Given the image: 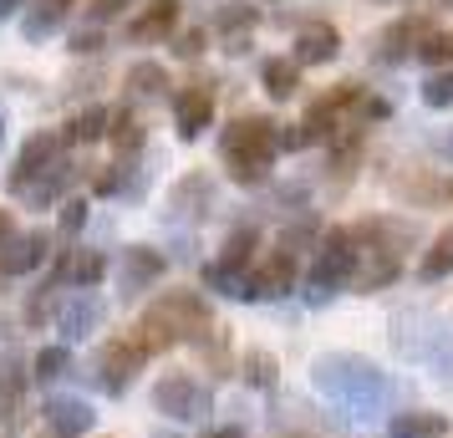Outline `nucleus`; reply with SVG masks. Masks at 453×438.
<instances>
[{"label":"nucleus","instance_id":"1","mask_svg":"<svg viewBox=\"0 0 453 438\" xmlns=\"http://www.w3.org/2000/svg\"><path fill=\"white\" fill-rule=\"evenodd\" d=\"M219 148H225L229 173H234L240 184H260L270 158H275V148H280V133H275L270 118H234L229 133L219 138Z\"/></svg>","mask_w":453,"mask_h":438},{"label":"nucleus","instance_id":"2","mask_svg":"<svg viewBox=\"0 0 453 438\" xmlns=\"http://www.w3.org/2000/svg\"><path fill=\"white\" fill-rule=\"evenodd\" d=\"M199 327H209L204 301L194 291H168L153 311L143 316V347H173L179 336H199Z\"/></svg>","mask_w":453,"mask_h":438},{"label":"nucleus","instance_id":"3","mask_svg":"<svg viewBox=\"0 0 453 438\" xmlns=\"http://www.w3.org/2000/svg\"><path fill=\"white\" fill-rule=\"evenodd\" d=\"M316 382L336 397H357V393H382V377L377 367H367L362 357H326L316 367Z\"/></svg>","mask_w":453,"mask_h":438},{"label":"nucleus","instance_id":"4","mask_svg":"<svg viewBox=\"0 0 453 438\" xmlns=\"http://www.w3.org/2000/svg\"><path fill=\"white\" fill-rule=\"evenodd\" d=\"M153 408H158V413H173V418H199L209 408V397L188 373H173L153 388Z\"/></svg>","mask_w":453,"mask_h":438},{"label":"nucleus","instance_id":"5","mask_svg":"<svg viewBox=\"0 0 453 438\" xmlns=\"http://www.w3.org/2000/svg\"><path fill=\"white\" fill-rule=\"evenodd\" d=\"M418 42H428V21L423 16H403V21H392L377 31V62H408V57H418Z\"/></svg>","mask_w":453,"mask_h":438},{"label":"nucleus","instance_id":"6","mask_svg":"<svg viewBox=\"0 0 453 438\" xmlns=\"http://www.w3.org/2000/svg\"><path fill=\"white\" fill-rule=\"evenodd\" d=\"M57 148H62V138H57V133H31V138H26V148L16 153L11 188H16V194H26V188H31V179H42L46 168L57 164Z\"/></svg>","mask_w":453,"mask_h":438},{"label":"nucleus","instance_id":"7","mask_svg":"<svg viewBox=\"0 0 453 438\" xmlns=\"http://www.w3.org/2000/svg\"><path fill=\"white\" fill-rule=\"evenodd\" d=\"M209 118H214V92L209 87H184L179 97H173V123H179V138H199L209 127Z\"/></svg>","mask_w":453,"mask_h":438},{"label":"nucleus","instance_id":"8","mask_svg":"<svg viewBox=\"0 0 453 438\" xmlns=\"http://www.w3.org/2000/svg\"><path fill=\"white\" fill-rule=\"evenodd\" d=\"M179 5H184V0H148L143 11H138V16L127 21V36H133L138 46H148V42H164L168 31L179 26Z\"/></svg>","mask_w":453,"mask_h":438},{"label":"nucleus","instance_id":"9","mask_svg":"<svg viewBox=\"0 0 453 438\" xmlns=\"http://www.w3.org/2000/svg\"><path fill=\"white\" fill-rule=\"evenodd\" d=\"M357 103H362V87H351V82L331 87L326 97H321V103L306 112V123H301V127H306L311 138H321V133H336V118H342V112H351Z\"/></svg>","mask_w":453,"mask_h":438},{"label":"nucleus","instance_id":"10","mask_svg":"<svg viewBox=\"0 0 453 438\" xmlns=\"http://www.w3.org/2000/svg\"><path fill=\"white\" fill-rule=\"evenodd\" d=\"M214 26H219V36H225V51L245 57V51H250V31L260 26V11H255V5H245V0H229V5H219Z\"/></svg>","mask_w":453,"mask_h":438},{"label":"nucleus","instance_id":"11","mask_svg":"<svg viewBox=\"0 0 453 438\" xmlns=\"http://www.w3.org/2000/svg\"><path fill=\"white\" fill-rule=\"evenodd\" d=\"M357 275V250H351V230H331L326 245H321V260H316V280H351Z\"/></svg>","mask_w":453,"mask_h":438},{"label":"nucleus","instance_id":"12","mask_svg":"<svg viewBox=\"0 0 453 438\" xmlns=\"http://www.w3.org/2000/svg\"><path fill=\"white\" fill-rule=\"evenodd\" d=\"M336 51H342V36H336V26H306L301 36H296V66H321V62H336Z\"/></svg>","mask_w":453,"mask_h":438},{"label":"nucleus","instance_id":"13","mask_svg":"<svg viewBox=\"0 0 453 438\" xmlns=\"http://www.w3.org/2000/svg\"><path fill=\"white\" fill-rule=\"evenodd\" d=\"M143 357H148L143 336H123V342H112V347L103 352V382H107V388H123L127 373H133Z\"/></svg>","mask_w":453,"mask_h":438},{"label":"nucleus","instance_id":"14","mask_svg":"<svg viewBox=\"0 0 453 438\" xmlns=\"http://www.w3.org/2000/svg\"><path fill=\"white\" fill-rule=\"evenodd\" d=\"M72 5H77V0H31V11H26V21H21L26 42H46V36L72 16Z\"/></svg>","mask_w":453,"mask_h":438},{"label":"nucleus","instance_id":"15","mask_svg":"<svg viewBox=\"0 0 453 438\" xmlns=\"http://www.w3.org/2000/svg\"><path fill=\"white\" fill-rule=\"evenodd\" d=\"M209 204H214V184H209L204 173H188V179H179V184H173V194H168V209H173V214H204Z\"/></svg>","mask_w":453,"mask_h":438},{"label":"nucleus","instance_id":"16","mask_svg":"<svg viewBox=\"0 0 453 438\" xmlns=\"http://www.w3.org/2000/svg\"><path fill=\"white\" fill-rule=\"evenodd\" d=\"M158 271H164V255H158V250H148V245L123 250V286H127V291H143V286H153V280H158Z\"/></svg>","mask_w":453,"mask_h":438},{"label":"nucleus","instance_id":"17","mask_svg":"<svg viewBox=\"0 0 453 438\" xmlns=\"http://www.w3.org/2000/svg\"><path fill=\"white\" fill-rule=\"evenodd\" d=\"M46 260V234L42 230H31V234H21L11 250H5V260H0V271H11V275H26L31 265H42Z\"/></svg>","mask_w":453,"mask_h":438},{"label":"nucleus","instance_id":"18","mask_svg":"<svg viewBox=\"0 0 453 438\" xmlns=\"http://www.w3.org/2000/svg\"><path fill=\"white\" fill-rule=\"evenodd\" d=\"M296 280V260L290 255H270L265 265L255 271V296H286Z\"/></svg>","mask_w":453,"mask_h":438},{"label":"nucleus","instance_id":"19","mask_svg":"<svg viewBox=\"0 0 453 438\" xmlns=\"http://www.w3.org/2000/svg\"><path fill=\"white\" fill-rule=\"evenodd\" d=\"M46 423H51L62 438H72V434H87V428H92V413H87V403L62 397V403H51V408H46Z\"/></svg>","mask_w":453,"mask_h":438},{"label":"nucleus","instance_id":"20","mask_svg":"<svg viewBox=\"0 0 453 438\" xmlns=\"http://www.w3.org/2000/svg\"><path fill=\"white\" fill-rule=\"evenodd\" d=\"M449 418L443 413H403L392 418V438H443Z\"/></svg>","mask_w":453,"mask_h":438},{"label":"nucleus","instance_id":"21","mask_svg":"<svg viewBox=\"0 0 453 438\" xmlns=\"http://www.w3.org/2000/svg\"><path fill=\"white\" fill-rule=\"evenodd\" d=\"M403 194H408L412 204H449L453 199V179H443V173H423V179H408Z\"/></svg>","mask_w":453,"mask_h":438},{"label":"nucleus","instance_id":"22","mask_svg":"<svg viewBox=\"0 0 453 438\" xmlns=\"http://www.w3.org/2000/svg\"><path fill=\"white\" fill-rule=\"evenodd\" d=\"M260 82H265L270 97H296V82H301V72H296V62H280V57H270L265 66H260Z\"/></svg>","mask_w":453,"mask_h":438},{"label":"nucleus","instance_id":"23","mask_svg":"<svg viewBox=\"0 0 453 438\" xmlns=\"http://www.w3.org/2000/svg\"><path fill=\"white\" fill-rule=\"evenodd\" d=\"M107 133H112V143H118V153H138V148H143V123H138V118H133V112H127V107H118V112H112V123H107Z\"/></svg>","mask_w":453,"mask_h":438},{"label":"nucleus","instance_id":"24","mask_svg":"<svg viewBox=\"0 0 453 438\" xmlns=\"http://www.w3.org/2000/svg\"><path fill=\"white\" fill-rule=\"evenodd\" d=\"M97 321H103V301H97V296H77V301H72V306H66V316H62V327L72 336H82V332H92V327H97Z\"/></svg>","mask_w":453,"mask_h":438},{"label":"nucleus","instance_id":"25","mask_svg":"<svg viewBox=\"0 0 453 438\" xmlns=\"http://www.w3.org/2000/svg\"><path fill=\"white\" fill-rule=\"evenodd\" d=\"M204 286L209 291H219V296H245V301L255 296V280H245V275L234 271V265H225V260L204 271Z\"/></svg>","mask_w":453,"mask_h":438},{"label":"nucleus","instance_id":"26","mask_svg":"<svg viewBox=\"0 0 453 438\" xmlns=\"http://www.w3.org/2000/svg\"><path fill=\"white\" fill-rule=\"evenodd\" d=\"M164 87H168V72L158 62H133V66H127V92L153 97V92H164Z\"/></svg>","mask_w":453,"mask_h":438},{"label":"nucleus","instance_id":"27","mask_svg":"<svg viewBox=\"0 0 453 438\" xmlns=\"http://www.w3.org/2000/svg\"><path fill=\"white\" fill-rule=\"evenodd\" d=\"M107 123H112V112H107V107H87L82 118H72L66 138H72V143H97V138L107 133Z\"/></svg>","mask_w":453,"mask_h":438},{"label":"nucleus","instance_id":"28","mask_svg":"<svg viewBox=\"0 0 453 438\" xmlns=\"http://www.w3.org/2000/svg\"><path fill=\"white\" fill-rule=\"evenodd\" d=\"M418 275H423V280H443V275H453V230L428 250V260H423V271Z\"/></svg>","mask_w":453,"mask_h":438},{"label":"nucleus","instance_id":"29","mask_svg":"<svg viewBox=\"0 0 453 438\" xmlns=\"http://www.w3.org/2000/svg\"><path fill=\"white\" fill-rule=\"evenodd\" d=\"M103 271H107L103 255H72V260H66V280H77V286H97Z\"/></svg>","mask_w":453,"mask_h":438},{"label":"nucleus","instance_id":"30","mask_svg":"<svg viewBox=\"0 0 453 438\" xmlns=\"http://www.w3.org/2000/svg\"><path fill=\"white\" fill-rule=\"evenodd\" d=\"M423 103L428 107H453V72H433L423 82Z\"/></svg>","mask_w":453,"mask_h":438},{"label":"nucleus","instance_id":"31","mask_svg":"<svg viewBox=\"0 0 453 438\" xmlns=\"http://www.w3.org/2000/svg\"><path fill=\"white\" fill-rule=\"evenodd\" d=\"M250 250H255V230H234L225 240V265H234V271H240V265L250 260Z\"/></svg>","mask_w":453,"mask_h":438},{"label":"nucleus","instance_id":"32","mask_svg":"<svg viewBox=\"0 0 453 438\" xmlns=\"http://www.w3.org/2000/svg\"><path fill=\"white\" fill-rule=\"evenodd\" d=\"M418 57H423L428 66H443V62L453 57V36H438V31H428V42L418 46Z\"/></svg>","mask_w":453,"mask_h":438},{"label":"nucleus","instance_id":"33","mask_svg":"<svg viewBox=\"0 0 453 438\" xmlns=\"http://www.w3.org/2000/svg\"><path fill=\"white\" fill-rule=\"evenodd\" d=\"M62 373H66V352H62V347L36 352V377H62Z\"/></svg>","mask_w":453,"mask_h":438},{"label":"nucleus","instance_id":"34","mask_svg":"<svg viewBox=\"0 0 453 438\" xmlns=\"http://www.w3.org/2000/svg\"><path fill=\"white\" fill-rule=\"evenodd\" d=\"M82 225H87V204H82V199H66V204H62V230L77 234Z\"/></svg>","mask_w":453,"mask_h":438},{"label":"nucleus","instance_id":"35","mask_svg":"<svg viewBox=\"0 0 453 438\" xmlns=\"http://www.w3.org/2000/svg\"><path fill=\"white\" fill-rule=\"evenodd\" d=\"M204 31H199V26H194V31H184V36H179V46H173V51H179V57H184V62H194V57H199V51H204Z\"/></svg>","mask_w":453,"mask_h":438},{"label":"nucleus","instance_id":"36","mask_svg":"<svg viewBox=\"0 0 453 438\" xmlns=\"http://www.w3.org/2000/svg\"><path fill=\"white\" fill-rule=\"evenodd\" d=\"M245 367H250V382H270V357L265 352H250Z\"/></svg>","mask_w":453,"mask_h":438},{"label":"nucleus","instance_id":"37","mask_svg":"<svg viewBox=\"0 0 453 438\" xmlns=\"http://www.w3.org/2000/svg\"><path fill=\"white\" fill-rule=\"evenodd\" d=\"M118 11H123V0H92V11H87V16H92V21H112Z\"/></svg>","mask_w":453,"mask_h":438},{"label":"nucleus","instance_id":"38","mask_svg":"<svg viewBox=\"0 0 453 438\" xmlns=\"http://www.w3.org/2000/svg\"><path fill=\"white\" fill-rule=\"evenodd\" d=\"M103 46V31H82V36H72V51H82V57H92Z\"/></svg>","mask_w":453,"mask_h":438},{"label":"nucleus","instance_id":"39","mask_svg":"<svg viewBox=\"0 0 453 438\" xmlns=\"http://www.w3.org/2000/svg\"><path fill=\"white\" fill-rule=\"evenodd\" d=\"M123 179H127V173H123L118 164H112V168L103 173V179H97V194H118V188H123Z\"/></svg>","mask_w":453,"mask_h":438},{"label":"nucleus","instance_id":"40","mask_svg":"<svg viewBox=\"0 0 453 438\" xmlns=\"http://www.w3.org/2000/svg\"><path fill=\"white\" fill-rule=\"evenodd\" d=\"M11 230H16L11 225V209H0V240H11Z\"/></svg>","mask_w":453,"mask_h":438},{"label":"nucleus","instance_id":"41","mask_svg":"<svg viewBox=\"0 0 453 438\" xmlns=\"http://www.w3.org/2000/svg\"><path fill=\"white\" fill-rule=\"evenodd\" d=\"M11 393H16V388H11V382H0V418H5V408H11Z\"/></svg>","mask_w":453,"mask_h":438},{"label":"nucleus","instance_id":"42","mask_svg":"<svg viewBox=\"0 0 453 438\" xmlns=\"http://www.w3.org/2000/svg\"><path fill=\"white\" fill-rule=\"evenodd\" d=\"M16 5H26V0H0V21H5V16H11Z\"/></svg>","mask_w":453,"mask_h":438},{"label":"nucleus","instance_id":"43","mask_svg":"<svg viewBox=\"0 0 453 438\" xmlns=\"http://www.w3.org/2000/svg\"><path fill=\"white\" fill-rule=\"evenodd\" d=\"M209 438H240V434H234V428H225V434H209Z\"/></svg>","mask_w":453,"mask_h":438},{"label":"nucleus","instance_id":"44","mask_svg":"<svg viewBox=\"0 0 453 438\" xmlns=\"http://www.w3.org/2000/svg\"><path fill=\"white\" fill-rule=\"evenodd\" d=\"M0 143H5V118H0Z\"/></svg>","mask_w":453,"mask_h":438},{"label":"nucleus","instance_id":"45","mask_svg":"<svg viewBox=\"0 0 453 438\" xmlns=\"http://www.w3.org/2000/svg\"><path fill=\"white\" fill-rule=\"evenodd\" d=\"M438 5H443V11H453V0H438Z\"/></svg>","mask_w":453,"mask_h":438},{"label":"nucleus","instance_id":"46","mask_svg":"<svg viewBox=\"0 0 453 438\" xmlns=\"http://www.w3.org/2000/svg\"><path fill=\"white\" fill-rule=\"evenodd\" d=\"M449 158H453V133H449Z\"/></svg>","mask_w":453,"mask_h":438}]
</instances>
